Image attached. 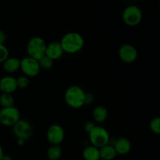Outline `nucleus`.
<instances>
[{"mask_svg":"<svg viewBox=\"0 0 160 160\" xmlns=\"http://www.w3.org/2000/svg\"><path fill=\"white\" fill-rule=\"evenodd\" d=\"M61 45L64 53L73 54L81 51L84 45V39L81 34L78 32H68L61 39Z\"/></svg>","mask_w":160,"mask_h":160,"instance_id":"1","label":"nucleus"},{"mask_svg":"<svg viewBox=\"0 0 160 160\" xmlns=\"http://www.w3.org/2000/svg\"><path fill=\"white\" fill-rule=\"evenodd\" d=\"M64 100L69 107L74 109L82 108L85 105L86 93L79 86H70L66 90Z\"/></svg>","mask_w":160,"mask_h":160,"instance_id":"2","label":"nucleus"},{"mask_svg":"<svg viewBox=\"0 0 160 160\" xmlns=\"http://www.w3.org/2000/svg\"><path fill=\"white\" fill-rule=\"evenodd\" d=\"M46 45L45 40L39 36L31 38L27 45V52L28 56L36 60H40L45 55Z\"/></svg>","mask_w":160,"mask_h":160,"instance_id":"3","label":"nucleus"},{"mask_svg":"<svg viewBox=\"0 0 160 160\" xmlns=\"http://www.w3.org/2000/svg\"><path fill=\"white\" fill-rule=\"evenodd\" d=\"M143 13L140 8L136 5H130L123 11L122 18L126 25L135 27L142 22Z\"/></svg>","mask_w":160,"mask_h":160,"instance_id":"4","label":"nucleus"},{"mask_svg":"<svg viewBox=\"0 0 160 160\" xmlns=\"http://www.w3.org/2000/svg\"><path fill=\"white\" fill-rule=\"evenodd\" d=\"M89 141L92 145L101 148L103 146L109 143L110 136L109 132L104 127L100 125H95L93 130L88 133Z\"/></svg>","mask_w":160,"mask_h":160,"instance_id":"5","label":"nucleus"},{"mask_svg":"<svg viewBox=\"0 0 160 160\" xmlns=\"http://www.w3.org/2000/svg\"><path fill=\"white\" fill-rule=\"evenodd\" d=\"M20 118V111L15 106L2 108L0 110V123L5 126H12Z\"/></svg>","mask_w":160,"mask_h":160,"instance_id":"6","label":"nucleus"},{"mask_svg":"<svg viewBox=\"0 0 160 160\" xmlns=\"http://www.w3.org/2000/svg\"><path fill=\"white\" fill-rule=\"evenodd\" d=\"M24 75L28 78L37 76L41 70L40 64L38 60L31 56H26L20 60V68Z\"/></svg>","mask_w":160,"mask_h":160,"instance_id":"7","label":"nucleus"},{"mask_svg":"<svg viewBox=\"0 0 160 160\" xmlns=\"http://www.w3.org/2000/svg\"><path fill=\"white\" fill-rule=\"evenodd\" d=\"M46 137L52 145H59L65 137L63 128L59 124H53L47 130Z\"/></svg>","mask_w":160,"mask_h":160,"instance_id":"8","label":"nucleus"},{"mask_svg":"<svg viewBox=\"0 0 160 160\" xmlns=\"http://www.w3.org/2000/svg\"><path fill=\"white\" fill-rule=\"evenodd\" d=\"M12 131L17 138H21L27 141L32 134V126L27 120L20 119L17 123L12 125Z\"/></svg>","mask_w":160,"mask_h":160,"instance_id":"9","label":"nucleus"},{"mask_svg":"<svg viewBox=\"0 0 160 160\" xmlns=\"http://www.w3.org/2000/svg\"><path fill=\"white\" fill-rule=\"evenodd\" d=\"M119 56L123 62L131 64L136 61L138 53L135 47L131 44H123L119 49Z\"/></svg>","mask_w":160,"mask_h":160,"instance_id":"10","label":"nucleus"},{"mask_svg":"<svg viewBox=\"0 0 160 160\" xmlns=\"http://www.w3.org/2000/svg\"><path fill=\"white\" fill-rule=\"evenodd\" d=\"M63 53L64 51L59 42H52L46 45L45 55L53 61L59 60L62 57Z\"/></svg>","mask_w":160,"mask_h":160,"instance_id":"11","label":"nucleus"},{"mask_svg":"<svg viewBox=\"0 0 160 160\" xmlns=\"http://www.w3.org/2000/svg\"><path fill=\"white\" fill-rule=\"evenodd\" d=\"M17 78L7 75L0 79V90L5 93H12L17 89Z\"/></svg>","mask_w":160,"mask_h":160,"instance_id":"12","label":"nucleus"},{"mask_svg":"<svg viewBox=\"0 0 160 160\" xmlns=\"http://www.w3.org/2000/svg\"><path fill=\"white\" fill-rule=\"evenodd\" d=\"M116 152L118 155H124L129 153L131 150V142L126 137H120L116 140L113 144Z\"/></svg>","mask_w":160,"mask_h":160,"instance_id":"13","label":"nucleus"},{"mask_svg":"<svg viewBox=\"0 0 160 160\" xmlns=\"http://www.w3.org/2000/svg\"><path fill=\"white\" fill-rule=\"evenodd\" d=\"M82 156L84 160H99L101 158L99 148L93 145L87 146L83 150Z\"/></svg>","mask_w":160,"mask_h":160,"instance_id":"14","label":"nucleus"},{"mask_svg":"<svg viewBox=\"0 0 160 160\" xmlns=\"http://www.w3.org/2000/svg\"><path fill=\"white\" fill-rule=\"evenodd\" d=\"M3 68L8 73H13L20 68V60L17 57H8L3 62Z\"/></svg>","mask_w":160,"mask_h":160,"instance_id":"15","label":"nucleus"},{"mask_svg":"<svg viewBox=\"0 0 160 160\" xmlns=\"http://www.w3.org/2000/svg\"><path fill=\"white\" fill-rule=\"evenodd\" d=\"M100 158L104 160H112L116 158L117 153L113 145L108 144L99 148Z\"/></svg>","mask_w":160,"mask_h":160,"instance_id":"16","label":"nucleus"},{"mask_svg":"<svg viewBox=\"0 0 160 160\" xmlns=\"http://www.w3.org/2000/svg\"><path fill=\"white\" fill-rule=\"evenodd\" d=\"M92 117L94 121L98 123L105 122L108 117L107 109L103 106H97L92 111Z\"/></svg>","mask_w":160,"mask_h":160,"instance_id":"17","label":"nucleus"},{"mask_svg":"<svg viewBox=\"0 0 160 160\" xmlns=\"http://www.w3.org/2000/svg\"><path fill=\"white\" fill-rule=\"evenodd\" d=\"M62 151L59 145H52L47 150V158L49 160H58L62 156Z\"/></svg>","mask_w":160,"mask_h":160,"instance_id":"18","label":"nucleus"},{"mask_svg":"<svg viewBox=\"0 0 160 160\" xmlns=\"http://www.w3.org/2000/svg\"><path fill=\"white\" fill-rule=\"evenodd\" d=\"M14 103H15V100H14L12 93H2L0 96V105L2 108H9V107L14 106Z\"/></svg>","mask_w":160,"mask_h":160,"instance_id":"19","label":"nucleus"},{"mask_svg":"<svg viewBox=\"0 0 160 160\" xmlns=\"http://www.w3.org/2000/svg\"><path fill=\"white\" fill-rule=\"evenodd\" d=\"M150 130L155 134L160 135V116H156L154 117L149 123Z\"/></svg>","mask_w":160,"mask_h":160,"instance_id":"20","label":"nucleus"},{"mask_svg":"<svg viewBox=\"0 0 160 160\" xmlns=\"http://www.w3.org/2000/svg\"><path fill=\"white\" fill-rule=\"evenodd\" d=\"M38 62L39 64H40L41 68L50 69L53 66L54 61L52 59H51L50 57H48V56L45 55L40 60H38Z\"/></svg>","mask_w":160,"mask_h":160,"instance_id":"21","label":"nucleus"},{"mask_svg":"<svg viewBox=\"0 0 160 160\" xmlns=\"http://www.w3.org/2000/svg\"><path fill=\"white\" fill-rule=\"evenodd\" d=\"M17 87L20 88V89H25L29 86V78L26 75H22V76H20L17 78Z\"/></svg>","mask_w":160,"mask_h":160,"instance_id":"22","label":"nucleus"},{"mask_svg":"<svg viewBox=\"0 0 160 160\" xmlns=\"http://www.w3.org/2000/svg\"><path fill=\"white\" fill-rule=\"evenodd\" d=\"M9 57V50L4 44H0V63H3Z\"/></svg>","mask_w":160,"mask_h":160,"instance_id":"23","label":"nucleus"},{"mask_svg":"<svg viewBox=\"0 0 160 160\" xmlns=\"http://www.w3.org/2000/svg\"><path fill=\"white\" fill-rule=\"evenodd\" d=\"M95 126V123H94V122H86L85 124H84V131L87 132L88 133H89L91 131H92V130H93V128Z\"/></svg>","mask_w":160,"mask_h":160,"instance_id":"24","label":"nucleus"},{"mask_svg":"<svg viewBox=\"0 0 160 160\" xmlns=\"http://www.w3.org/2000/svg\"><path fill=\"white\" fill-rule=\"evenodd\" d=\"M6 40V35L3 31L0 30V44H4Z\"/></svg>","mask_w":160,"mask_h":160,"instance_id":"25","label":"nucleus"},{"mask_svg":"<svg viewBox=\"0 0 160 160\" xmlns=\"http://www.w3.org/2000/svg\"><path fill=\"white\" fill-rule=\"evenodd\" d=\"M93 101V97L90 93H86V100L85 104H89Z\"/></svg>","mask_w":160,"mask_h":160,"instance_id":"26","label":"nucleus"},{"mask_svg":"<svg viewBox=\"0 0 160 160\" xmlns=\"http://www.w3.org/2000/svg\"><path fill=\"white\" fill-rule=\"evenodd\" d=\"M1 160H12V157L10 156V155H3V156L2 157V158H1Z\"/></svg>","mask_w":160,"mask_h":160,"instance_id":"27","label":"nucleus"},{"mask_svg":"<svg viewBox=\"0 0 160 160\" xmlns=\"http://www.w3.org/2000/svg\"><path fill=\"white\" fill-rule=\"evenodd\" d=\"M25 140L23 139H21V138H17V144H19L20 146H22L25 143Z\"/></svg>","mask_w":160,"mask_h":160,"instance_id":"28","label":"nucleus"},{"mask_svg":"<svg viewBox=\"0 0 160 160\" xmlns=\"http://www.w3.org/2000/svg\"><path fill=\"white\" fill-rule=\"evenodd\" d=\"M3 155H4V152H3V149L2 147V146L0 145V160H1L2 157L3 156Z\"/></svg>","mask_w":160,"mask_h":160,"instance_id":"29","label":"nucleus"},{"mask_svg":"<svg viewBox=\"0 0 160 160\" xmlns=\"http://www.w3.org/2000/svg\"><path fill=\"white\" fill-rule=\"evenodd\" d=\"M99 160H104V159H102V158H100V159Z\"/></svg>","mask_w":160,"mask_h":160,"instance_id":"30","label":"nucleus"},{"mask_svg":"<svg viewBox=\"0 0 160 160\" xmlns=\"http://www.w3.org/2000/svg\"><path fill=\"white\" fill-rule=\"evenodd\" d=\"M159 9H160V3H159Z\"/></svg>","mask_w":160,"mask_h":160,"instance_id":"31","label":"nucleus"}]
</instances>
